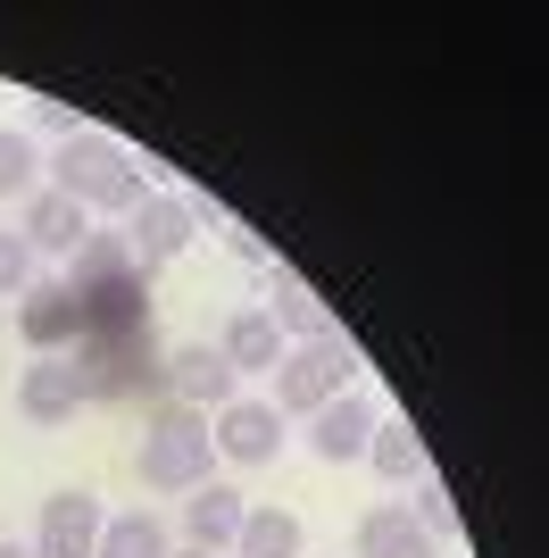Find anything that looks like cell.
<instances>
[{
	"mask_svg": "<svg viewBox=\"0 0 549 558\" xmlns=\"http://www.w3.org/2000/svg\"><path fill=\"white\" fill-rule=\"evenodd\" d=\"M350 384H358V359L342 350V333H325V342H292V350H283V367H274V409L308 425L325 400L350 392Z\"/></svg>",
	"mask_w": 549,
	"mask_h": 558,
	"instance_id": "cell-3",
	"label": "cell"
},
{
	"mask_svg": "<svg viewBox=\"0 0 549 558\" xmlns=\"http://www.w3.org/2000/svg\"><path fill=\"white\" fill-rule=\"evenodd\" d=\"M350 550H358V558H441V542H425V534H416V517L391 500V509H366L358 517Z\"/></svg>",
	"mask_w": 549,
	"mask_h": 558,
	"instance_id": "cell-16",
	"label": "cell"
},
{
	"mask_svg": "<svg viewBox=\"0 0 549 558\" xmlns=\"http://www.w3.org/2000/svg\"><path fill=\"white\" fill-rule=\"evenodd\" d=\"M233 558H308L300 517L292 509H251V517H242V534H233Z\"/></svg>",
	"mask_w": 549,
	"mask_h": 558,
	"instance_id": "cell-18",
	"label": "cell"
},
{
	"mask_svg": "<svg viewBox=\"0 0 549 558\" xmlns=\"http://www.w3.org/2000/svg\"><path fill=\"white\" fill-rule=\"evenodd\" d=\"M217 350H225V367H233V375H274L292 342L274 333L267 308H233V326H225V342H217Z\"/></svg>",
	"mask_w": 549,
	"mask_h": 558,
	"instance_id": "cell-14",
	"label": "cell"
},
{
	"mask_svg": "<svg viewBox=\"0 0 549 558\" xmlns=\"http://www.w3.org/2000/svg\"><path fill=\"white\" fill-rule=\"evenodd\" d=\"M0 558H34V550H25V542H0Z\"/></svg>",
	"mask_w": 549,
	"mask_h": 558,
	"instance_id": "cell-22",
	"label": "cell"
},
{
	"mask_svg": "<svg viewBox=\"0 0 549 558\" xmlns=\"http://www.w3.org/2000/svg\"><path fill=\"white\" fill-rule=\"evenodd\" d=\"M167 558H208V550H192V542H183V550H167Z\"/></svg>",
	"mask_w": 549,
	"mask_h": 558,
	"instance_id": "cell-23",
	"label": "cell"
},
{
	"mask_svg": "<svg viewBox=\"0 0 549 558\" xmlns=\"http://www.w3.org/2000/svg\"><path fill=\"white\" fill-rule=\"evenodd\" d=\"M100 525H109V517H100L91 492H50L42 525H34L25 550H34V558H91V550H100Z\"/></svg>",
	"mask_w": 549,
	"mask_h": 558,
	"instance_id": "cell-9",
	"label": "cell"
},
{
	"mask_svg": "<svg viewBox=\"0 0 549 558\" xmlns=\"http://www.w3.org/2000/svg\"><path fill=\"white\" fill-rule=\"evenodd\" d=\"M17 333L34 359H68L75 342H91V308L68 292V276H34L17 301Z\"/></svg>",
	"mask_w": 549,
	"mask_h": 558,
	"instance_id": "cell-4",
	"label": "cell"
},
{
	"mask_svg": "<svg viewBox=\"0 0 549 558\" xmlns=\"http://www.w3.org/2000/svg\"><path fill=\"white\" fill-rule=\"evenodd\" d=\"M25 283H34V251H25V233H0V292H17V301H25Z\"/></svg>",
	"mask_w": 549,
	"mask_h": 558,
	"instance_id": "cell-21",
	"label": "cell"
},
{
	"mask_svg": "<svg viewBox=\"0 0 549 558\" xmlns=\"http://www.w3.org/2000/svg\"><path fill=\"white\" fill-rule=\"evenodd\" d=\"M408 492H416V500H408L416 534H425V542H450V534H457V500L434 484V475H425V484H408Z\"/></svg>",
	"mask_w": 549,
	"mask_h": 558,
	"instance_id": "cell-19",
	"label": "cell"
},
{
	"mask_svg": "<svg viewBox=\"0 0 549 558\" xmlns=\"http://www.w3.org/2000/svg\"><path fill=\"white\" fill-rule=\"evenodd\" d=\"M267 317H274V333H283V342H325V333H333V308L317 301V283L300 276V267H274Z\"/></svg>",
	"mask_w": 549,
	"mask_h": 558,
	"instance_id": "cell-13",
	"label": "cell"
},
{
	"mask_svg": "<svg viewBox=\"0 0 549 558\" xmlns=\"http://www.w3.org/2000/svg\"><path fill=\"white\" fill-rule=\"evenodd\" d=\"M175 542H167V517L159 509H125V517H109L100 525V550L91 558H167Z\"/></svg>",
	"mask_w": 549,
	"mask_h": 558,
	"instance_id": "cell-17",
	"label": "cell"
},
{
	"mask_svg": "<svg viewBox=\"0 0 549 558\" xmlns=\"http://www.w3.org/2000/svg\"><path fill=\"white\" fill-rule=\"evenodd\" d=\"M50 192H68L84 217H134V201L150 184H142L134 150L117 134H91V125H75L68 142H59V159H50Z\"/></svg>",
	"mask_w": 549,
	"mask_h": 558,
	"instance_id": "cell-1",
	"label": "cell"
},
{
	"mask_svg": "<svg viewBox=\"0 0 549 558\" xmlns=\"http://www.w3.org/2000/svg\"><path fill=\"white\" fill-rule=\"evenodd\" d=\"M167 392H175L183 409L217 417L225 400H242V375L225 367V350H217V342H183V350H167Z\"/></svg>",
	"mask_w": 549,
	"mask_h": 558,
	"instance_id": "cell-8",
	"label": "cell"
},
{
	"mask_svg": "<svg viewBox=\"0 0 549 558\" xmlns=\"http://www.w3.org/2000/svg\"><path fill=\"white\" fill-rule=\"evenodd\" d=\"M125 251H134L142 276H159L167 258L192 251V201H175V192H142L134 217H125Z\"/></svg>",
	"mask_w": 549,
	"mask_h": 558,
	"instance_id": "cell-7",
	"label": "cell"
},
{
	"mask_svg": "<svg viewBox=\"0 0 549 558\" xmlns=\"http://www.w3.org/2000/svg\"><path fill=\"white\" fill-rule=\"evenodd\" d=\"M34 175H42L34 142H25V134H0V201H25V192H34Z\"/></svg>",
	"mask_w": 549,
	"mask_h": 558,
	"instance_id": "cell-20",
	"label": "cell"
},
{
	"mask_svg": "<svg viewBox=\"0 0 549 558\" xmlns=\"http://www.w3.org/2000/svg\"><path fill=\"white\" fill-rule=\"evenodd\" d=\"M366 466H375L383 484H425V475H434V459H425V434H416L408 417H383L375 434H366Z\"/></svg>",
	"mask_w": 549,
	"mask_h": 558,
	"instance_id": "cell-15",
	"label": "cell"
},
{
	"mask_svg": "<svg viewBox=\"0 0 549 558\" xmlns=\"http://www.w3.org/2000/svg\"><path fill=\"white\" fill-rule=\"evenodd\" d=\"M375 425H383V400L350 384V392H333L317 417H308V459H317V466H350V459H366V434H375Z\"/></svg>",
	"mask_w": 549,
	"mask_h": 558,
	"instance_id": "cell-6",
	"label": "cell"
},
{
	"mask_svg": "<svg viewBox=\"0 0 549 558\" xmlns=\"http://www.w3.org/2000/svg\"><path fill=\"white\" fill-rule=\"evenodd\" d=\"M17 233H25V251H34V258H42V251H50V258H75V251H84V233H91V217L75 209L68 192L34 184V192L17 201Z\"/></svg>",
	"mask_w": 549,
	"mask_h": 558,
	"instance_id": "cell-10",
	"label": "cell"
},
{
	"mask_svg": "<svg viewBox=\"0 0 549 558\" xmlns=\"http://www.w3.org/2000/svg\"><path fill=\"white\" fill-rule=\"evenodd\" d=\"M84 400H91V392H84V367H75V359H34V367H25V384H17L25 425H68Z\"/></svg>",
	"mask_w": 549,
	"mask_h": 558,
	"instance_id": "cell-11",
	"label": "cell"
},
{
	"mask_svg": "<svg viewBox=\"0 0 549 558\" xmlns=\"http://www.w3.org/2000/svg\"><path fill=\"white\" fill-rule=\"evenodd\" d=\"M134 484L142 492H192L217 484V442H208V417L200 409H183V400H167L159 417H150V434L134 442Z\"/></svg>",
	"mask_w": 549,
	"mask_h": 558,
	"instance_id": "cell-2",
	"label": "cell"
},
{
	"mask_svg": "<svg viewBox=\"0 0 549 558\" xmlns=\"http://www.w3.org/2000/svg\"><path fill=\"white\" fill-rule=\"evenodd\" d=\"M242 517H251V500H242L233 484H200L192 500H183V534H192V550L233 558V534H242Z\"/></svg>",
	"mask_w": 549,
	"mask_h": 558,
	"instance_id": "cell-12",
	"label": "cell"
},
{
	"mask_svg": "<svg viewBox=\"0 0 549 558\" xmlns=\"http://www.w3.org/2000/svg\"><path fill=\"white\" fill-rule=\"evenodd\" d=\"M208 442H217V459H233V466H274L283 442H292V417H283L274 400H225V409L208 417Z\"/></svg>",
	"mask_w": 549,
	"mask_h": 558,
	"instance_id": "cell-5",
	"label": "cell"
}]
</instances>
